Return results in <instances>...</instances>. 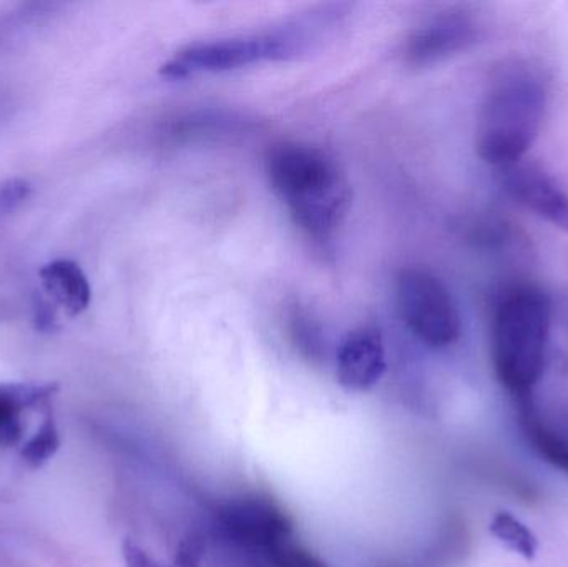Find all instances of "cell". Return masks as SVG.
<instances>
[{"label":"cell","mask_w":568,"mask_h":567,"mask_svg":"<svg viewBox=\"0 0 568 567\" xmlns=\"http://www.w3.org/2000/svg\"><path fill=\"white\" fill-rule=\"evenodd\" d=\"M300 55L286 26L260 36L196 42L179 50L162 65L166 79H186L200 73L230 72L263 60H286Z\"/></svg>","instance_id":"obj_4"},{"label":"cell","mask_w":568,"mask_h":567,"mask_svg":"<svg viewBox=\"0 0 568 567\" xmlns=\"http://www.w3.org/2000/svg\"><path fill=\"white\" fill-rule=\"evenodd\" d=\"M552 328V302L536 286H516L497 305L493 322V363L514 398L532 396L542 378Z\"/></svg>","instance_id":"obj_3"},{"label":"cell","mask_w":568,"mask_h":567,"mask_svg":"<svg viewBox=\"0 0 568 567\" xmlns=\"http://www.w3.org/2000/svg\"><path fill=\"white\" fill-rule=\"evenodd\" d=\"M386 366V348L377 330H354L337 350V382L349 392L363 393L373 388L383 378Z\"/></svg>","instance_id":"obj_9"},{"label":"cell","mask_w":568,"mask_h":567,"mask_svg":"<svg viewBox=\"0 0 568 567\" xmlns=\"http://www.w3.org/2000/svg\"><path fill=\"white\" fill-rule=\"evenodd\" d=\"M282 567H327L324 565L321 559H317L316 556L307 553L306 549L297 546L290 556H287L286 561L283 563Z\"/></svg>","instance_id":"obj_19"},{"label":"cell","mask_w":568,"mask_h":567,"mask_svg":"<svg viewBox=\"0 0 568 567\" xmlns=\"http://www.w3.org/2000/svg\"><path fill=\"white\" fill-rule=\"evenodd\" d=\"M519 426L530 448L568 478V438L540 415L532 396L516 399Z\"/></svg>","instance_id":"obj_12"},{"label":"cell","mask_w":568,"mask_h":567,"mask_svg":"<svg viewBox=\"0 0 568 567\" xmlns=\"http://www.w3.org/2000/svg\"><path fill=\"white\" fill-rule=\"evenodd\" d=\"M33 325L37 332L42 333H53L59 330L57 305L45 293H37L33 296Z\"/></svg>","instance_id":"obj_17"},{"label":"cell","mask_w":568,"mask_h":567,"mask_svg":"<svg viewBox=\"0 0 568 567\" xmlns=\"http://www.w3.org/2000/svg\"><path fill=\"white\" fill-rule=\"evenodd\" d=\"M266 173L294 223L313 239L326 240L346 219L349 180L326 150L306 143H280L270 150Z\"/></svg>","instance_id":"obj_1"},{"label":"cell","mask_w":568,"mask_h":567,"mask_svg":"<svg viewBox=\"0 0 568 567\" xmlns=\"http://www.w3.org/2000/svg\"><path fill=\"white\" fill-rule=\"evenodd\" d=\"M60 446L59 432L52 416H47L36 435L23 445L20 456L30 468H40L45 465Z\"/></svg>","instance_id":"obj_14"},{"label":"cell","mask_w":568,"mask_h":567,"mask_svg":"<svg viewBox=\"0 0 568 567\" xmlns=\"http://www.w3.org/2000/svg\"><path fill=\"white\" fill-rule=\"evenodd\" d=\"M219 523L226 538L273 567L297 546L290 519L268 499H233L220 509Z\"/></svg>","instance_id":"obj_6"},{"label":"cell","mask_w":568,"mask_h":567,"mask_svg":"<svg viewBox=\"0 0 568 567\" xmlns=\"http://www.w3.org/2000/svg\"><path fill=\"white\" fill-rule=\"evenodd\" d=\"M32 193V185L26 179H9L0 182V219L19 209Z\"/></svg>","instance_id":"obj_16"},{"label":"cell","mask_w":568,"mask_h":567,"mask_svg":"<svg viewBox=\"0 0 568 567\" xmlns=\"http://www.w3.org/2000/svg\"><path fill=\"white\" fill-rule=\"evenodd\" d=\"M547 109L542 73L523 60L504 63L494 72L480 107L476 149L497 169L523 162L539 136Z\"/></svg>","instance_id":"obj_2"},{"label":"cell","mask_w":568,"mask_h":567,"mask_svg":"<svg viewBox=\"0 0 568 567\" xmlns=\"http://www.w3.org/2000/svg\"><path fill=\"white\" fill-rule=\"evenodd\" d=\"M123 559H125V567H165L133 541H126L123 545Z\"/></svg>","instance_id":"obj_18"},{"label":"cell","mask_w":568,"mask_h":567,"mask_svg":"<svg viewBox=\"0 0 568 567\" xmlns=\"http://www.w3.org/2000/svg\"><path fill=\"white\" fill-rule=\"evenodd\" d=\"M43 293L70 316L80 315L92 302V288L79 263L57 259L39 270Z\"/></svg>","instance_id":"obj_11"},{"label":"cell","mask_w":568,"mask_h":567,"mask_svg":"<svg viewBox=\"0 0 568 567\" xmlns=\"http://www.w3.org/2000/svg\"><path fill=\"white\" fill-rule=\"evenodd\" d=\"M490 535L506 546L509 551L516 553L526 561H534L539 551V539L536 533L520 522L517 516L509 512H499L490 519Z\"/></svg>","instance_id":"obj_13"},{"label":"cell","mask_w":568,"mask_h":567,"mask_svg":"<svg viewBox=\"0 0 568 567\" xmlns=\"http://www.w3.org/2000/svg\"><path fill=\"white\" fill-rule=\"evenodd\" d=\"M479 27L463 10L439 13L414 30L407 39L406 57L413 65H433L477 42Z\"/></svg>","instance_id":"obj_8"},{"label":"cell","mask_w":568,"mask_h":567,"mask_svg":"<svg viewBox=\"0 0 568 567\" xmlns=\"http://www.w3.org/2000/svg\"><path fill=\"white\" fill-rule=\"evenodd\" d=\"M55 383H0V446L17 445L22 439V413L49 405Z\"/></svg>","instance_id":"obj_10"},{"label":"cell","mask_w":568,"mask_h":567,"mask_svg":"<svg viewBox=\"0 0 568 567\" xmlns=\"http://www.w3.org/2000/svg\"><path fill=\"white\" fill-rule=\"evenodd\" d=\"M500 185L524 209L568 235V193L542 166L526 162L504 166Z\"/></svg>","instance_id":"obj_7"},{"label":"cell","mask_w":568,"mask_h":567,"mask_svg":"<svg viewBox=\"0 0 568 567\" xmlns=\"http://www.w3.org/2000/svg\"><path fill=\"white\" fill-rule=\"evenodd\" d=\"M291 330H293L297 345L304 352L310 353V355H317L320 353L321 345H323L321 330L316 322L307 315V312L294 310L293 316H291Z\"/></svg>","instance_id":"obj_15"},{"label":"cell","mask_w":568,"mask_h":567,"mask_svg":"<svg viewBox=\"0 0 568 567\" xmlns=\"http://www.w3.org/2000/svg\"><path fill=\"white\" fill-rule=\"evenodd\" d=\"M397 310L407 328L430 348H446L459 340L463 322L456 300L443 280L420 269L400 272Z\"/></svg>","instance_id":"obj_5"}]
</instances>
